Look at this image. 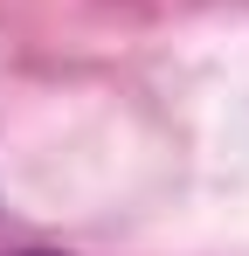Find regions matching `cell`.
Wrapping results in <instances>:
<instances>
[{
    "instance_id": "6da1fadb",
    "label": "cell",
    "mask_w": 249,
    "mask_h": 256,
    "mask_svg": "<svg viewBox=\"0 0 249 256\" xmlns=\"http://www.w3.org/2000/svg\"><path fill=\"white\" fill-rule=\"evenodd\" d=\"M21 256H56V250H21Z\"/></svg>"
}]
</instances>
